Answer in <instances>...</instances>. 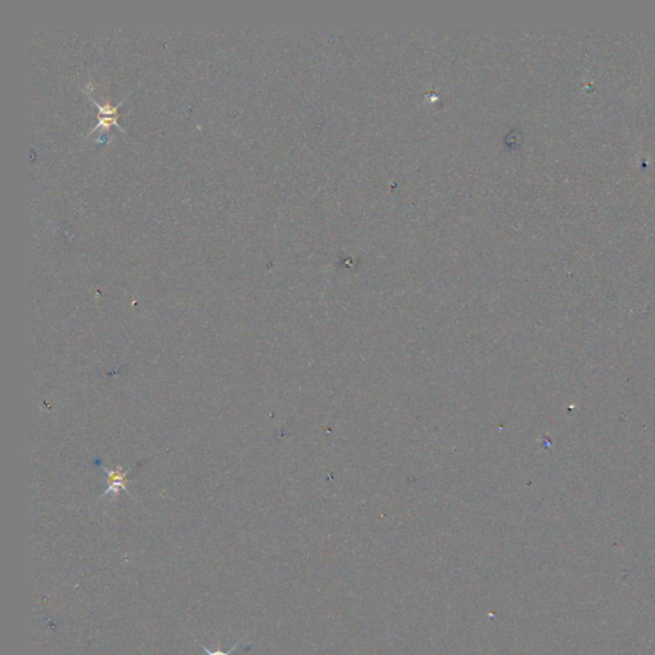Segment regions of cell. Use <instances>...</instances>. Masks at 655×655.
Returning a JSON list of instances; mask_svg holds the SVG:
<instances>
[{"label": "cell", "instance_id": "cell-1", "mask_svg": "<svg viewBox=\"0 0 655 655\" xmlns=\"http://www.w3.org/2000/svg\"><path fill=\"white\" fill-rule=\"evenodd\" d=\"M85 94L89 96L90 102H93L94 105H96V107H98V109H99V116H98V120H99V122H98V124H96V126H95V127L93 128L91 131H90V133H89L87 136L93 135V132H95V131H96V129H99V128H102V129L108 131V129H109L111 126H117V127L120 128V131H123V133H126V135H127V131H126L124 128L122 127L120 123H118V117H120V114H118V108H120V105L124 102V100L127 99L128 96H129V94H128L126 98H123V100L118 102L117 105H111V102H105V104H102H102H99V102L95 100L94 98L90 95L89 91H86Z\"/></svg>", "mask_w": 655, "mask_h": 655}, {"label": "cell", "instance_id": "cell-3", "mask_svg": "<svg viewBox=\"0 0 655 655\" xmlns=\"http://www.w3.org/2000/svg\"><path fill=\"white\" fill-rule=\"evenodd\" d=\"M241 641H242V640H239V641H237V643H236L233 647H230L228 652H221V650H215V652H212V650H209L207 647H205L204 644H201V643H199V644H200L201 649H203L205 653H206L207 655H230V653H232L234 649H237V647H239V644H241Z\"/></svg>", "mask_w": 655, "mask_h": 655}, {"label": "cell", "instance_id": "cell-2", "mask_svg": "<svg viewBox=\"0 0 655 655\" xmlns=\"http://www.w3.org/2000/svg\"><path fill=\"white\" fill-rule=\"evenodd\" d=\"M102 470L108 474V489H107V492L102 493V498H104L108 494L117 495L122 490L127 492L131 495V498H133L132 494L129 493L127 489V475L128 472L131 471V468L123 470L122 468H118L116 470H108V468H102Z\"/></svg>", "mask_w": 655, "mask_h": 655}]
</instances>
